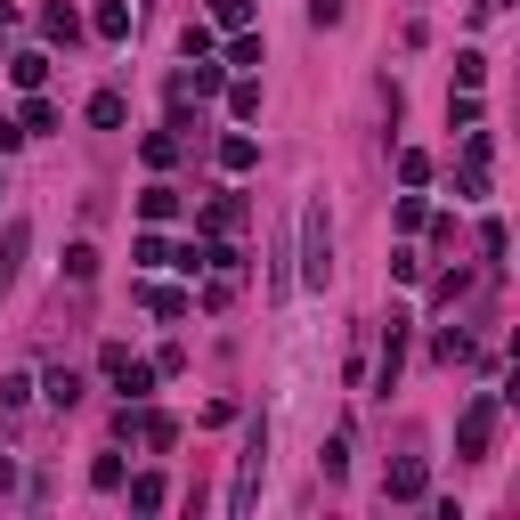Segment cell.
<instances>
[{
    "label": "cell",
    "mask_w": 520,
    "mask_h": 520,
    "mask_svg": "<svg viewBox=\"0 0 520 520\" xmlns=\"http://www.w3.org/2000/svg\"><path fill=\"white\" fill-rule=\"evenodd\" d=\"M228 65H244V74H252V65H260V33H252V25H244V33L228 41Z\"/></svg>",
    "instance_id": "cb8c5ba5"
},
{
    "label": "cell",
    "mask_w": 520,
    "mask_h": 520,
    "mask_svg": "<svg viewBox=\"0 0 520 520\" xmlns=\"http://www.w3.org/2000/svg\"><path fill=\"white\" fill-rule=\"evenodd\" d=\"M325 277H334V220H325V204L301 212V285L325 293Z\"/></svg>",
    "instance_id": "6da1fadb"
},
{
    "label": "cell",
    "mask_w": 520,
    "mask_h": 520,
    "mask_svg": "<svg viewBox=\"0 0 520 520\" xmlns=\"http://www.w3.org/2000/svg\"><path fill=\"white\" fill-rule=\"evenodd\" d=\"M309 25L325 33V25H342V0H309Z\"/></svg>",
    "instance_id": "d6a6232c"
},
{
    "label": "cell",
    "mask_w": 520,
    "mask_h": 520,
    "mask_svg": "<svg viewBox=\"0 0 520 520\" xmlns=\"http://www.w3.org/2000/svg\"><path fill=\"white\" fill-rule=\"evenodd\" d=\"M496 415H504L496 390H480V399L464 407V423H455V455H464V464H480V455L496 447Z\"/></svg>",
    "instance_id": "7a4b0ae2"
},
{
    "label": "cell",
    "mask_w": 520,
    "mask_h": 520,
    "mask_svg": "<svg viewBox=\"0 0 520 520\" xmlns=\"http://www.w3.org/2000/svg\"><path fill=\"white\" fill-rule=\"evenodd\" d=\"M17 130H57V106H49V98H33V106H25V122H17Z\"/></svg>",
    "instance_id": "4dcf8cb0"
},
{
    "label": "cell",
    "mask_w": 520,
    "mask_h": 520,
    "mask_svg": "<svg viewBox=\"0 0 520 520\" xmlns=\"http://www.w3.org/2000/svg\"><path fill=\"white\" fill-rule=\"evenodd\" d=\"M41 33L74 49V41H82V17H74V0H49V9H41Z\"/></svg>",
    "instance_id": "9c48e42d"
},
{
    "label": "cell",
    "mask_w": 520,
    "mask_h": 520,
    "mask_svg": "<svg viewBox=\"0 0 520 520\" xmlns=\"http://www.w3.org/2000/svg\"><path fill=\"white\" fill-rule=\"evenodd\" d=\"M139 155H147V163H155V171H171V163H179V139H171V130H155V139H147V147H139Z\"/></svg>",
    "instance_id": "7402d4cb"
},
{
    "label": "cell",
    "mask_w": 520,
    "mask_h": 520,
    "mask_svg": "<svg viewBox=\"0 0 520 520\" xmlns=\"http://www.w3.org/2000/svg\"><path fill=\"white\" fill-rule=\"evenodd\" d=\"M65 277L90 285V277H98V244H74V252H65Z\"/></svg>",
    "instance_id": "ffe728a7"
},
{
    "label": "cell",
    "mask_w": 520,
    "mask_h": 520,
    "mask_svg": "<svg viewBox=\"0 0 520 520\" xmlns=\"http://www.w3.org/2000/svg\"><path fill=\"white\" fill-rule=\"evenodd\" d=\"M480 82H488V57L464 49V57H455V90H480Z\"/></svg>",
    "instance_id": "ac0fdd59"
},
{
    "label": "cell",
    "mask_w": 520,
    "mask_h": 520,
    "mask_svg": "<svg viewBox=\"0 0 520 520\" xmlns=\"http://www.w3.org/2000/svg\"><path fill=\"white\" fill-rule=\"evenodd\" d=\"M317 464H325V480H342V472H350V439L334 431V439H325V455H317Z\"/></svg>",
    "instance_id": "603a6c76"
},
{
    "label": "cell",
    "mask_w": 520,
    "mask_h": 520,
    "mask_svg": "<svg viewBox=\"0 0 520 520\" xmlns=\"http://www.w3.org/2000/svg\"><path fill=\"white\" fill-rule=\"evenodd\" d=\"M90 122H98V130H114V122H122V98H114V90H98V98H90Z\"/></svg>",
    "instance_id": "83f0119b"
},
{
    "label": "cell",
    "mask_w": 520,
    "mask_h": 520,
    "mask_svg": "<svg viewBox=\"0 0 520 520\" xmlns=\"http://www.w3.org/2000/svg\"><path fill=\"white\" fill-rule=\"evenodd\" d=\"M204 228H212V236H236V228H244V195H212V204H204Z\"/></svg>",
    "instance_id": "8fae6325"
},
{
    "label": "cell",
    "mask_w": 520,
    "mask_h": 520,
    "mask_svg": "<svg viewBox=\"0 0 520 520\" xmlns=\"http://www.w3.org/2000/svg\"><path fill=\"white\" fill-rule=\"evenodd\" d=\"M423 488H431L423 455H399V464H390V480H382V496H390V504H423Z\"/></svg>",
    "instance_id": "5b68a950"
},
{
    "label": "cell",
    "mask_w": 520,
    "mask_h": 520,
    "mask_svg": "<svg viewBox=\"0 0 520 520\" xmlns=\"http://www.w3.org/2000/svg\"><path fill=\"white\" fill-rule=\"evenodd\" d=\"M17 139H25V130H17V122H9V114H0V155H9V147H17Z\"/></svg>",
    "instance_id": "836d02e7"
},
{
    "label": "cell",
    "mask_w": 520,
    "mask_h": 520,
    "mask_svg": "<svg viewBox=\"0 0 520 520\" xmlns=\"http://www.w3.org/2000/svg\"><path fill=\"white\" fill-rule=\"evenodd\" d=\"M228 114L252 122V114H260V82H236V90H228Z\"/></svg>",
    "instance_id": "d4e9b609"
},
{
    "label": "cell",
    "mask_w": 520,
    "mask_h": 520,
    "mask_svg": "<svg viewBox=\"0 0 520 520\" xmlns=\"http://www.w3.org/2000/svg\"><path fill=\"white\" fill-rule=\"evenodd\" d=\"M212 25H220V33H244V25H252V0H212Z\"/></svg>",
    "instance_id": "9a60e30c"
},
{
    "label": "cell",
    "mask_w": 520,
    "mask_h": 520,
    "mask_svg": "<svg viewBox=\"0 0 520 520\" xmlns=\"http://www.w3.org/2000/svg\"><path fill=\"white\" fill-rule=\"evenodd\" d=\"M147 309H155V317H187L195 301H187V293H171V285H155V293H147Z\"/></svg>",
    "instance_id": "484cf974"
},
{
    "label": "cell",
    "mask_w": 520,
    "mask_h": 520,
    "mask_svg": "<svg viewBox=\"0 0 520 520\" xmlns=\"http://www.w3.org/2000/svg\"><path fill=\"white\" fill-rule=\"evenodd\" d=\"M25 244H33V228H25V220H9V236H0V293L17 285V260H25Z\"/></svg>",
    "instance_id": "30bf717a"
},
{
    "label": "cell",
    "mask_w": 520,
    "mask_h": 520,
    "mask_svg": "<svg viewBox=\"0 0 520 520\" xmlns=\"http://www.w3.org/2000/svg\"><path fill=\"white\" fill-rule=\"evenodd\" d=\"M90 488H98V496L122 488V455H98V464H90Z\"/></svg>",
    "instance_id": "44dd1931"
},
{
    "label": "cell",
    "mask_w": 520,
    "mask_h": 520,
    "mask_svg": "<svg viewBox=\"0 0 520 520\" xmlns=\"http://www.w3.org/2000/svg\"><path fill=\"white\" fill-rule=\"evenodd\" d=\"M90 25H98V41H122V33H130V9H122V0H106Z\"/></svg>",
    "instance_id": "e0dca14e"
},
{
    "label": "cell",
    "mask_w": 520,
    "mask_h": 520,
    "mask_svg": "<svg viewBox=\"0 0 520 520\" xmlns=\"http://www.w3.org/2000/svg\"><path fill=\"white\" fill-rule=\"evenodd\" d=\"M260 163V147L244 139V130H236V139H220V171H252Z\"/></svg>",
    "instance_id": "7c38bea8"
},
{
    "label": "cell",
    "mask_w": 520,
    "mask_h": 520,
    "mask_svg": "<svg viewBox=\"0 0 520 520\" xmlns=\"http://www.w3.org/2000/svg\"><path fill=\"white\" fill-rule=\"evenodd\" d=\"M139 439H147V447H155V455H163V447H171V439H179V423H171V415H139Z\"/></svg>",
    "instance_id": "d6986e66"
},
{
    "label": "cell",
    "mask_w": 520,
    "mask_h": 520,
    "mask_svg": "<svg viewBox=\"0 0 520 520\" xmlns=\"http://www.w3.org/2000/svg\"><path fill=\"white\" fill-rule=\"evenodd\" d=\"M399 179H407V187H423V179H431V155H415V147H407V155H399Z\"/></svg>",
    "instance_id": "1f68e13d"
},
{
    "label": "cell",
    "mask_w": 520,
    "mask_h": 520,
    "mask_svg": "<svg viewBox=\"0 0 520 520\" xmlns=\"http://www.w3.org/2000/svg\"><path fill=\"white\" fill-rule=\"evenodd\" d=\"M9 74H17V90H41V82H49V57H41V49H25Z\"/></svg>",
    "instance_id": "4fadbf2b"
},
{
    "label": "cell",
    "mask_w": 520,
    "mask_h": 520,
    "mask_svg": "<svg viewBox=\"0 0 520 520\" xmlns=\"http://www.w3.org/2000/svg\"><path fill=\"white\" fill-rule=\"evenodd\" d=\"M41 399L74 415V407H82V374H74V366H49V374H41Z\"/></svg>",
    "instance_id": "8992f818"
},
{
    "label": "cell",
    "mask_w": 520,
    "mask_h": 520,
    "mask_svg": "<svg viewBox=\"0 0 520 520\" xmlns=\"http://www.w3.org/2000/svg\"><path fill=\"white\" fill-rule=\"evenodd\" d=\"M171 212H179V187H147L139 195V220H171Z\"/></svg>",
    "instance_id": "5bb4252c"
},
{
    "label": "cell",
    "mask_w": 520,
    "mask_h": 520,
    "mask_svg": "<svg viewBox=\"0 0 520 520\" xmlns=\"http://www.w3.org/2000/svg\"><path fill=\"white\" fill-rule=\"evenodd\" d=\"M17 488V464H9V455H0V496H9Z\"/></svg>",
    "instance_id": "e575fe53"
},
{
    "label": "cell",
    "mask_w": 520,
    "mask_h": 520,
    "mask_svg": "<svg viewBox=\"0 0 520 520\" xmlns=\"http://www.w3.org/2000/svg\"><path fill=\"white\" fill-rule=\"evenodd\" d=\"M399 366H407V317H390V334H382V366H374V382L390 390V382H399Z\"/></svg>",
    "instance_id": "52a82bcc"
},
{
    "label": "cell",
    "mask_w": 520,
    "mask_h": 520,
    "mask_svg": "<svg viewBox=\"0 0 520 520\" xmlns=\"http://www.w3.org/2000/svg\"><path fill=\"white\" fill-rule=\"evenodd\" d=\"M488 155H496V139L472 130V147H464V195H488Z\"/></svg>",
    "instance_id": "ba28073f"
},
{
    "label": "cell",
    "mask_w": 520,
    "mask_h": 520,
    "mask_svg": "<svg viewBox=\"0 0 520 520\" xmlns=\"http://www.w3.org/2000/svg\"><path fill=\"white\" fill-rule=\"evenodd\" d=\"M130 504H139V512H163V472H139V480H130Z\"/></svg>",
    "instance_id": "2e32d148"
},
{
    "label": "cell",
    "mask_w": 520,
    "mask_h": 520,
    "mask_svg": "<svg viewBox=\"0 0 520 520\" xmlns=\"http://www.w3.org/2000/svg\"><path fill=\"white\" fill-rule=\"evenodd\" d=\"M139 269H171V244L163 236H139Z\"/></svg>",
    "instance_id": "f1b7e54d"
},
{
    "label": "cell",
    "mask_w": 520,
    "mask_h": 520,
    "mask_svg": "<svg viewBox=\"0 0 520 520\" xmlns=\"http://www.w3.org/2000/svg\"><path fill=\"white\" fill-rule=\"evenodd\" d=\"M260 472H269V423H252V439H244V455H236L228 512H252V496H260Z\"/></svg>",
    "instance_id": "3957f363"
},
{
    "label": "cell",
    "mask_w": 520,
    "mask_h": 520,
    "mask_svg": "<svg viewBox=\"0 0 520 520\" xmlns=\"http://www.w3.org/2000/svg\"><path fill=\"white\" fill-rule=\"evenodd\" d=\"M431 350H439V358H447V366H464V358H472V334H455V325H447V334H439V342H431Z\"/></svg>",
    "instance_id": "4316f807"
},
{
    "label": "cell",
    "mask_w": 520,
    "mask_h": 520,
    "mask_svg": "<svg viewBox=\"0 0 520 520\" xmlns=\"http://www.w3.org/2000/svg\"><path fill=\"white\" fill-rule=\"evenodd\" d=\"M106 374H114L122 399H147V390H155V366H147V358H130L122 342H106Z\"/></svg>",
    "instance_id": "277c9868"
},
{
    "label": "cell",
    "mask_w": 520,
    "mask_h": 520,
    "mask_svg": "<svg viewBox=\"0 0 520 520\" xmlns=\"http://www.w3.org/2000/svg\"><path fill=\"white\" fill-rule=\"evenodd\" d=\"M431 301H439V309H455V301H464V269H447V277L431 285Z\"/></svg>",
    "instance_id": "f546056e"
}]
</instances>
